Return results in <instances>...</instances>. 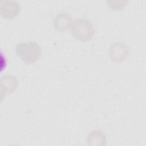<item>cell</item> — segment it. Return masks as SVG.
Here are the masks:
<instances>
[{"instance_id":"cell-4","label":"cell","mask_w":146,"mask_h":146,"mask_svg":"<svg viewBox=\"0 0 146 146\" xmlns=\"http://www.w3.org/2000/svg\"><path fill=\"white\" fill-rule=\"evenodd\" d=\"M108 53L112 60L116 62H121L128 56L129 48L123 42H115L111 45Z\"/></svg>"},{"instance_id":"cell-5","label":"cell","mask_w":146,"mask_h":146,"mask_svg":"<svg viewBox=\"0 0 146 146\" xmlns=\"http://www.w3.org/2000/svg\"><path fill=\"white\" fill-rule=\"evenodd\" d=\"M72 17L69 13L64 11L58 14L54 18L53 26L58 31H64L72 25Z\"/></svg>"},{"instance_id":"cell-2","label":"cell","mask_w":146,"mask_h":146,"mask_svg":"<svg viewBox=\"0 0 146 146\" xmlns=\"http://www.w3.org/2000/svg\"><path fill=\"white\" fill-rule=\"evenodd\" d=\"M71 31L76 39L86 42L94 37L95 30L90 21L85 18H78L72 23Z\"/></svg>"},{"instance_id":"cell-8","label":"cell","mask_w":146,"mask_h":146,"mask_svg":"<svg viewBox=\"0 0 146 146\" xmlns=\"http://www.w3.org/2000/svg\"><path fill=\"white\" fill-rule=\"evenodd\" d=\"M127 1H113V0H107V3L108 5L113 10H120L123 9L126 5Z\"/></svg>"},{"instance_id":"cell-7","label":"cell","mask_w":146,"mask_h":146,"mask_svg":"<svg viewBox=\"0 0 146 146\" xmlns=\"http://www.w3.org/2000/svg\"><path fill=\"white\" fill-rule=\"evenodd\" d=\"M106 144V136L100 130H94L87 136V144L88 145H105Z\"/></svg>"},{"instance_id":"cell-6","label":"cell","mask_w":146,"mask_h":146,"mask_svg":"<svg viewBox=\"0 0 146 146\" xmlns=\"http://www.w3.org/2000/svg\"><path fill=\"white\" fill-rule=\"evenodd\" d=\"M1 89L5 93H11L14 92L17 88L18 80L16 76L10 74L2 75L0 80Z\"/></svg>"},{"instance_id":"cell-1","label":"cell","mask_w":146,"mask_h":146,"mask_svg":"<svg viewBox=\"0 0 146 146\" xmlns=\"http://www.w3.org/2000/svg\"><path fill=\"white\" fill-rule=\"evenodd\" d=\"M15 51L23 61L29 64L36 62L42 52L40 45L34 42L19 43L16 45Z\"/></svg>"},{"instance_id":"cell-3","label":"cell","mask_w":146,"mask_h":146,"mask_svg":"<svg viewBox=\"0 0 146 146\" xmlns=\"http://www.w3.org/2000/svg\"><path fill=\"white\" fill-rule=\"evenodd\" d=\"M1 14L5 19H12L20 13L19 3L15 0H2L0 2Z\"/></svg>"}]
</instances>
